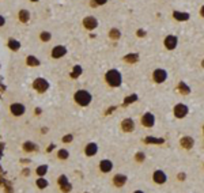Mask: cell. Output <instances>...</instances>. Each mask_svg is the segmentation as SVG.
Returning a JSON list of instances; mask_svg holds the SVG:
<instances>
[{"mask_svg":"<svg viewBox=\"0 0 204 193\" xmlns=\"http://www.w3.org/2000/svg\"><path fill=\"white\" fill-rule=\"evenodd\" d=\"M105 82L110 87H120L121 83H123V76L120 74V71L113 68V70H109L105 74Z\"/></svg>","mask_w":204,"mask_h":193,"instance_id":"1","label":"cell"},{"mask_svg":"<svg viewBox=\"0 0 204 193\" xmlns=\"http://www.w3.org/2000/svg\"><path fill=\"white\" fill-rule=\"evenodd\" d=\"M74 99L79 106H87V105H90L93 97H91V94L88 91H86V90H78L74 95Z\"/></svg>","mask_w":204,"mask_h":193,"instance_id":"2","label":"cell"},{"mask_svg":"<svg viewBox=\"0 0 204 193\" xmlns=\"http://www.w3.org/2000/svg\"><path fill=\"white\" fill-rule=\"evenodd\" d=\"M188 113H189V108H188L185 103H177L174 108H173V114L174 117L178 120H182L188 116Z\"/></svg>","mask_w":204,"mask_h":193,"instance_id":"3","label":"cell"},{"mask_svg":"<svg viewBox=\"0 0 204 193\" xmlns=\"http://www.w3.org/2000/svg\"><path fill=\"white\" fill-rule=\"evenodd\" d=\"M177 44H178V37L177 35H173V34H169L166 35L165 39H163V45L167 50H174L177 48Z\"/></svg>","mask_w":204,"mask_h":193,"instance_id":"4","label":"cell"},{"mask_svg":"<svg viewBox=\"0 0 204 193\" xmlns=\"http://www.w3.org/2000/svg\"><path fill=\"white\" fill-rule=\"evenodd\" d=\"M152 182L157 184V185H163V184L167 182V176L163 170H155L152 173Z\"/></svg>","mask_w":204,"mask_h":193,"instance_id":"5","label":"cell"},{"mask_svg":"<svg viewBox=\"0 0 204 193\" xmlns=\"http://www.w3.org/2000/svg\"><path fill=\"white\" fill-rule=\"evenodd\" d=\"M140 123L144 128H152L155 125V116L150 112H146L140 118Z\"/></svg>","mask_w":204,"mask_h":193,"instance_id":"6","label":"cell"},{"mask_svg":"<svg viewBox=\"0 0 204 193\" xmlns=\"http://www.w3.org/2000/svg\"><path fill=\"white\" fill-rule=\"evenodd\" d=\"M135 128H136V124H135L134 118L128 117V118H124L123 121H121V131L125 132V133H131V132H134Z\"/></svg>","mask_w":204,"mask_h":193,"instance_id":"7","label":"cell"},{"mask_svg":"<svg viewBox=\"0 0 204 193\" xmlns=\"http://www.w3.org/2000/svg\"><path fill=\"white\" fill-rule=\"evenodd\" d=\"M166 79H167V72H166L165 70H162V68H157V70L152 72V80L155 82V83H163V82H166Z\"/></svg>","mask_w":204,"mask_h":193,"instance_id":"8","label":"cell"},{"mask_svg":"<svg viewBox=\"0 0 204 193\" xmlns=\"http://www.w3.org/2000/svg\"><path fill=\"white\" fill-rule=\"evenodd\" d=\"M112 182H113V185L116 186V188H123V186L128 182V176L121 174V173H117V174L113 176Z\"/></svg>","mask_w":204,"mask_h":193,"instance_id":"9","label":"cell"},{"mask_svg":"<svg viewBox=\"0 0 204 193\" xmlns=\"http://www.w3.org/2000/svg\"><path fill=\"white\" fill-rule=\"evenodd\" d=\"M180 146H181L184 150H187V151L192 150V148L195 147L193 137H190V136H182L181 139H180Z\"/></svg>","mask_w":204,"mask_h":193,"instance_id":"10","label":"cell"},{"mask_svg":"<svg viewBox=\"0 0 204 193\" xmlns=\"http://www.w3.org/2000/svg\"><path fill=\"white\" fill-rule=\"evenodd\" d=\"M112 170H113V162L110 159L99 161V171L101 173H110Z\"/></svg>","mask_w":204,"mask_h":193,"instance_id":"11","label":"cell"},{"mask_svg":"<svg viewBox=\"0 0 204 193\" xmlns=\"http://www.w3.org/2000/svg\"><path fill=\"white\" fill-rule=\"evenodd\" d=\"M33 86H34V88L37 90L38 93H44V91H46L48 90V87H49V83L45 80V79H37V80L33 83Z\"/></svg>","mask_w":204,"mask_h":193,"instance_id":"12","label":"cell"},{"mask_svg":"<svg viewBox=\"0 0 204 193\" xmlns=\"http://www.w3.org/2000/svg\"><path fill=\"white\" fill-rule=\"evenodd\" d=\"M83 26H85L87 30H94V29L98 26V21H97L94 17H86L85 19H83Z\"/></svg>","mask_w":204,"mask_h":193,"instance_id":"13","label":"cell"},{"mask_svg":"<svg viewBox=\"0 0 204 193\" xmlns=\"http://www.w3.org/2000/svg\"><path fill=\"white\" fill-rule=\"evenodd\" d=\"M173 18L176 19L177 22H187L189 21L190 15L188 12H181V11H173Z\"/></svg>","mask_w":204,"mask_h":193,"instance_id":"14","label":"cell"},{"mask_svg":"<svg viewBox=\"0 0 204 193\" xmlns=\"http://www.w3.org/2000/svg\"><path fill=\"white\" fill-rule=\"evenodd\" d=\"M11 113L14 114V116H21L25 113V106L22 105V103H12L10 108Z\"/></svg>","mask_w":204,"mask_h":193,"instance_id":"15","label":"cell"},{"mask_svg":"<svg viewBox=\"0 0 204 193\" xmlns=\"http://www.w3.org/2000/svg\"><path fill=\"white\" fill-rule=\"evenodd\" d=\"M97 152H98V146L95 143H88L85 147V154L87 156H94Z\"/></svg>","mask_w":204,"mask_h":193,"instance_id":"16","label":"cell"},{"mask_svg":"<svg viewBox=\"0 0 204 193\" xmlns=\"http://www.w3.org/2000/svg\"><path fill=\"white\" fill-rule=\"evenodd\" d=\"M143 143L146 144H163L165 139L163 137H154V136H146L143 139Z\"/></svg>","mask_w":204,"mask_h":193,"instance_id":"17","label":"cell"},{"mask_svg":"<svg viewBox=\"0 0 204 193\" xmlns=\"http://www.w3.org/2000/svg\"><path fill=\"white\" fill-rule=\"evenodd\" d=\"M65 53H67V49H65L64 46L59 45V46H56V48H53L52 57H55V59H60V57H63Z\"/></svg>","mask_w":204,"mask_h":193,"instance_id":"18","label":"cell"},{"mask_svg":"<svg viewBox=\"0 0 204 193\" xmlns=\"http://www.w3.org/2000/svg\"><path fill=\"white\" fill-rule=\"evenodd\" d=\"M139 55L137 53H128V55H125L124 56V61L128 64H136L137 61H139Z\"/></svg>","mask_w":204,"mask_h":193,"instance_id":"19","label":"cell"},{"mask_svg":"<svg viewBox=\"0 0 204 193\" xmlns=\"http://www.w3.org/2000/svg\"><path fill=\"white\" fill-rule=\"evenodd\" d=\"M177 90H178L180 94H182V95H189L190 94V87L185 83V82H180L178 86H177Z\"/></svg>","mask_w":204,"mask_h":193,"instance_id":"20","label":"cell"},{"mask_svg":"<svg viewBox=\"0 0 204 193\" xmlns=\"http://www.w3.org/2000/svg\"><path fill=\"white\" fill-rule=\"evenodd\" d=\"M137 99H139V97H137V94H131V95H128V97H125V99H124V102H123V106L131 105V103H134V102H136Z\"/></svg>","mask_w":204,"mask_h":193,"instance_id":"21","label":"cell"},{"mask_svg":"<svg viewBox=\"0 0 204 193\" xmlns=\"http://www.w3.org/2000/svg\"><path fill=\"white\" fill-rule=\"evenodd\" d=\"M109 37H110L112 39H114V41H117V39H120V37H121V32H120L119 29L113 27V29H110Z\"/></svg>","mask_w":204,"mask_h":193,"instance_id":"22","label":"cell"},{"mask_svg":"<svg viewBox=\"0 0 204 193\" xmlns=\"http://www.w3.org/2000/svg\"><path fill=\"white\" fill-rule=\"evenodd\" d=\"M135 161L137 162V163H144L146 161V154L143 151H137L136 154H135Z\"/></svg>","mask_w":204,"mask_h":193,"instance_id":"23","label":"cell"},{"mask_svg":"<svg viewBox=\"0 0 204 193\" xmlns=\"http://www.w3.org/2000/svg\"><path fill=\"white\" fill-rule=\"evenodd\" d=\"M79 75H82V67L80 65H75L72 68V72H71V77H78Z\"/></svg>","mask_w":204,"mask_h":193,"instance_id":"24","label":"cell"},{"mask_svg":"<svg viewBox=\"0 0 204 193\" xmlns=\"http://www.w3.org/2000/svg\"><path fill=\"white\" fill-rule=\"evenodd\" d=\"M68 156H70V154H68L67 150H64V148H61V150H59V152H57V158L59 159H68Z\"/></svg>","mask_w":204,"mask_h":193,"instance_id":"25","label":"cell"},{"mask_svg":"<svg viewBox=\"0 0 204 193\" xmlns=\"http://www.w3.org/2000/svg\"><path fill=\"white\" fill-rule=\"evenodd\" d=\"M19 19L22 22H27L29 21V12L26 10H21L19 11Z\"/></svg>","mask_w":204,"mask_h":193,"instance_id":"26","label":"cell"},{"mask_svg":"<svg viewBox=\"0 0 204 193\" xmlns=\"http://www.w3.org/2000/svg\"><path fill=\"white\" fill-rule=\"evenodd\" d=\"M46 171H48V166L46 165H42V166H40L38 169H37V174H38L40 177H42L46 174Z\"/></svg>","mask_w":204,"mask_h":193,"instance_id":"27","label":"cell"},{"mask_svg":"<svg viewBox=\"0 0 204 193\" xmlns=\"http://www.w3.org/2000/svg\"><path fill=\"white\" fill-rule=\"evenodd\" d=\"M8 46H10L12 50H17V49H19V42L15 41V39H10V41H8Z\"/></svg>","mask_w":204,"mask_h":193,"instance_id":"28","label":"cell"},{"mask_svg":"<svg viewBox=\"0 0 204 193\" xmlns=\"http://www.w3.org/2000/svg\"><path fill=\"white\" fill-rule=\"evenodd\" d=\"M37 186H38L40 189H44V188H46V186H48V181H46V179H44V178L37 179Z\"/></svg>","mask_w":204,"mask_h":193,"instance_id":"29","label":"cell"},{"mask_svg":"<svg viewBox=\"0 0 204 193\" xmlns=\"http://www.w3.org/2000/svg\"><path fill=\"white\" fill-rule=\"evenodd\" d=\"M23 150H25V151H27V152H30V151H34V150H37V147H35L33 143H25V146H23Z\"/></svg>","mask_w":204,"mask_h":193,"instance_id":"30","label":"cell"},{"mask_svg":"<svg viewBox=\"0 0 204 193\" xmlns=\"http://www.w3.org/2000/svg\"><path fill=\"white\" fill-rule=\"evenodd\" d=\"M27 63H29V65H33V67H35V65H38V64H40V61L35 59V57L29 56L27 57Z\"/></svg>","mask_w":204,"mask_h":193,"instance_id":"31","label":"cell"},{"mask_svg":"<svg viewBox=\"0 0 204 193\" xmlns=\"http://www.w3.org/2000/svg\"><path fill=\"white\" fill-rule=\"evenodd\" d=\"M60 189H61V192L68 193V192H71V189H72V185H71L70 182H67V184H64V185L60 186Z\"/></svg>","mask_w":204,"mask_h":193,"instance_id":"32","label":"cell"},{"mask_svg":"<svg viewBox=\"0 0 204 193\" xmlns=\"http://www.w3.org/2000/svg\"><path fill=\"white\" fill-rule=\"evenodd\" d=\"M67 182H68L67 176H60V177H59V179H57V184H59V186L64 185V184H67Z\"/></svg>","mask_w":204,"mask_h":193,"instance_id":"33","label":"cell"},{"mask_svg":"<svg viewBox=\"0 0 204 193\" xmlns=\"http://www.w3.org/2000/svg\"><path fill=\"white\" fill-rule=\"evenodd\" d=\"M40 37H41V39H42V41H49V39H50V34L48 32L41 33V35H40Z\"/></svg>","mask_w":204,"mask_h":193,"instance_id":"34","label":"cell"},{"mask_svg":"<svg viewBox=\"0 0 204 193\" xmlns=\"http://www.w3.org/2000/svg\"><path fill=\"white\" fill-rule=\"evenodd\" d=\"M106 3H108V0H94L93 1V6H103Z\"/></svg>","mask_w":204,"mask_h":193,"instance_id":"35","label":"cell"},{"mask_svg":"<svg viewBox=\"0 0 204 193\" xmlns=\"http://www.w3.org/2000/svg\"><path fill=\"white\" fill-rule=\"evenodd\" d=\"M177 179H178V181H185V179H187V174H185L184 171L178 173V176H177Z\"/></svg>","mask_w":204,"mask_h":193,"instance_id":"36","label":"cell"},{"mask_svg":"<svg viewBox=\"0 0 204 193\" xmlns=\"http://www.w3.org/2000/svg\"><path fill=\"white\" fill-rule=\"evenodd\" d=\"M146 34H147V33H146V30H143V29H139V30L136 32L137 37H146Z\"/></svg>","mask_w":204,"mask_h":193,"instance_id":"37","label":"cell"},{"mask_svg":"<svg viewBox=\"0 0 204 193\" xmlns=\"http://www.w3.org/2000/svg\"><path fill=\"white\" fill-rule=\"evenodd\" d=\"M72 139H74V136H72V135H67V136L63 137V141H64V143H71V140H72Z\"/></svg>","mask_w":204,"mask_h":193,"instance_id":"38","label":"cell"},{"mask_svg":"<svg viewBox=\"0 0 204 193\" xmlns=\"http://www.w3.org/2000/svg\"><path fill=\"white\" fill-rule=\"evenodd\" d=\"M200 15L204 18V4H203V6H201V8H200Z\"/></svg>","mask_w":204,"mask_h":193,"instance_id":"39","label":"cell"},{"mask_svg":"<svg viewBox=\"0 0 204 193\" xmlns=\"http://www.w3.org/2000/svg\"><path fill=\"white\" fill-rule=\"evenodd\" d=\"M132 193H144V192H143V190H140V189H136V190H134Z\"/></svg>","mask_w":204,"mask_h":193,"instance_id":"40","label":"cell"},{"mask_svg":"<svg viewBox=\"0 0 204 193\" xmlns=\"http://www.w3.org/2000/svg\"><path fill=\"white\" fill-rule=\"evenodd\" d=\"M3 23H4V19H3L1 17H0V25H3Z\"/></svg>","mask_w":204,"mask_h":193,"instance_id":"41","label":"cell"},{"mask_svg":"<svg viewBox=\"0 0 204 193\" xmlns=\"http://www.w3.org/2000/svg\"><path fill=\"white\" fill-rule=\"evenodd\" d=\"M201 67L204 68V60H203V61H201Z\"/></svg>","mask_w":204,"mask_h":193,"instance_id":"42","label":"cell"},{"mask_svg":"<svg viewBox=\"0 0 204 193\" xmlns=\"http://www.w3.org/2000/svg\"><path fill=\"white\" fill-rule=\"evenodd\" d=\"M203 136H204V125H203Z\"/></svg>","mask_w":204,"mask_h":193,"instance_id":"43","label":"cell"},{"mask_svg":"<svg viewBox=\"0 0 204 193\" xmlns=\"http://www.w3.org/2000/svg\"><path fill=\"white\" fill-rule=\"evenodd\" d=\"M32 1H38V0H32Z\"/></svg>","mask_w":204,"mask_h":193,"instance_id":"44","label":"cell"},{"mask_svg":"<svg viewBox=\"0 0 204 193\" xmlns=\"http://www.w3.org/2000/svg\"><path fill=\"white\" fill-rule=\"evenodd\" d=\"M203 167H204V163H203Z\"/></svg>","mask_w":204,"mask_h":193,"instance_id":"45","label":"cell"},{"mask_svg":"<svg viewBox=\"0 0 204 193\" xmlns=\"http://www.w3.org/2000/svg\"><path fill=\"white\" fill-rule=\"evenodd\" d=\"M86 193H87V192H86Z\"/></svg>","mask_w":204,"mask_h":193,"instance_id":"46","label":"cell"}]
</instances>
